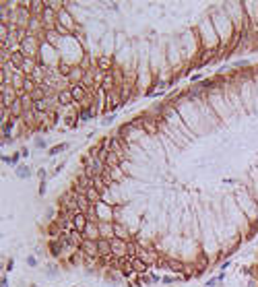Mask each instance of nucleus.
Here are the masks:
<instances>
[{
    "instance_id": "obj_1",
    "label": "nucleus",
    "mask_w": 258,
    "mask_h": 287,
    "mask_svg": "<svg viewBox=\"0 0 258 287\" xmlns=\"http://www.w3.org/2000/svg\"><path fill=\"white\" fill-rule=\"evenodd\" d=\"M64 149H68V145H66V143H60V145L52 147V149L48 151V155H58V153H60V151H64Z\"/></svg>"
},
{
    "instance_id": "obj_2",
    "label": "nucleus",
    "mask_w": 258,
    "mask_h": 287,
    "mask_svg": "<svg viewBox=\"0 0 258 287\" xmlns=\"http://www.w3.org/2000/svg\"><path fill=\"white\" fill-rule=\"evenodd\" d=\"M17 176H19V178H27V176H29V169H27L25 165H21V167H17Z\"/></svg>"
},
{
    "instance_id": "obj_3",
    "label": "nucleus",
    "mask_w": 258,
    "mask_h": 287,
    "mask_svg": "<svg viewBox=\"0 0 258 287\" xmlns=\"http://www.w3.org/2000/svg\"><path fill=\"white\" fill-rule=\"evenodd\" d=\"M27 264H29V266H35V264H37V260H35L33 256H29V258H27Z\"/></svg>"
}]
</instances>
